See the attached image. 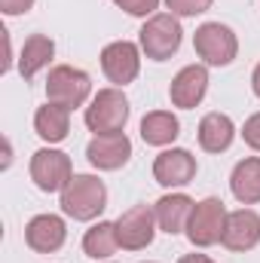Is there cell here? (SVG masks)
<instances>
[{
	"label": "cell",
	"mask_w": 260,
	"mask_h": 263,
	"mask_svg": "<svg viewBox=\"0 0 260 263\" xmlns=\"http://www.w3.org/2000/svg\"><path fill=\"white\" fill-rule=\"evenodd\" d=\"M193 208H196V202L190 196H184V193H172V196L159 199L153 211H156V223H159V230L169 233V236H178V233L187 230Z\"/></svg>",
	"instance_id": "9a60e30c"
},
{
	"label": "cell",
	"mask_w": 260,
	"mask_h": 263,
	"mask_svg": "<svg viewBox=\"0 0 260 263\" xmlns=\"http://www.w3.org/2000/svg\"><path fill=\"white\" fill-rule=\"evenodd\" d=\"M230 190L242 205H257L260 202V156H248L236 162L230 175Z\"/></svg>",
	"instance_id": "e0dca14e"
},
{
	"label": "cell",
	"mask_w": 260,
	"mask_h": 263,
	"mask_svg": "<svg viewBox=\"0 0 260 263\" xmlns=\"http://www.w3.org/2000/svg\"><path fill=\"white\" fill-rule=\"evenodd\" d=\"M236 138V126L227 114H205L199 123V147L205 153H224L230 150Z\"/></svg>",
	"instance_id": "2e32d148"
},
{
	"label": "cell",
	"mask_w": 260,
	"mask_h": 263,
	"mask_svg": "<svg viewBox=\"0 0 260 263\" xmlns=\"http://www.w3.org/2000/svg\"><path fill=\"white\" fill-rule=\"evenodd\" d=\"M34 6V0H0V9L6 12V15H22V12H28Z\"/></svg>",
	"instance_id": "d4e9b609"
},
{
	"label": "cell",
	"mask_w": 260,
	"mask_h": 263,
	"mask_svg": "<svg viewBox=\"0 0 260 263\" xmlns=\"http://www.w3.org/2000/svg\"><path fill=\"white\" fill-rule=\"evenodd\" d=\"M129 123V101L120 89H101L86 107V126L95 135H117Z\"/></svg>",
	"instance_id": "7a4b0ae2"
},
{
	"label": "cell",
	"mask_w": 260,
	"mask_h": 263,
	"mask_svg": "<svg viewBox=\"0 0 260 263\" xmlns=\"http://www.w3.org/2000/svg\"><path fill=\"white\" fill-rule=\"evenodd\" d=\"M52 55H55V43L46 34H31L25 40V46H22V55H18V73L25 80L37 77L43 67L52 62Z\"/></svg>",
	"instance_id": "ac0fdd59"
},
{
	"label": "cell",
	"mask_w": 260,
	"mask_h": 263,
	"mask_svg": "<svg viewBox=\"0 0 260 263\" xmlns=\"http://www.w3.org/2000/svg\"><path fill=\"white\" fill-rule=\"evenodd\" d=\"M34 132H37L43 141H49V144L65 141L67 132H70V110L62 107V104L46 101V104L34 114Z\"/></svg>",
	"instance_id": "d6986e66"
},
{
	"label": "cell",
	"mask_w": 260,
	"mask_h": 263,
	"mask_svg": "<svg viewBox=\"0 0 260 263\" xmlns=\"http://www.w3.org/2000/svg\"><path fill=\"white\" fill-rule=\"evenodd\" d=\"M178 263H214V260L205 257V254H187V257H181Z\"/></svg>",
	"instance_id": "484cf974"
},
{
	"label": "cell",
	"mask_w": 260,
	"mask_h": 263,
	"mask_svg": "<svg viewBox=\"0 0 260 263\" xmlns=\"http://www.w3.org/2000/svg\"><path fill=\"white\" fill-rule=\"evenodd\" d=\"M73 178V168H70V156L62 150H37L31 156V181L43 190V193H59L65 190Z\"/></svg>",
	"instance_id": "52a82bcc"
},
{
	"label": "cell",
	"mask_w": 260,
	"mask_h": 263,
	"mask_svg": "<svg viewBox=\"0 0 260 263\" xmlns=\"http://www.w3.org/2000/svg\"><path fill=\"white\" fill-rule=\"evenodd\" d=\"M67 239V227L59 214H37L25 227V242L37 254H55Z\"/></svg>",
	"instance_id": "4fadbf2b"
},
{
	"label": "cell",
	"mask_w": 260,
	"mask_h": 263,
	"mask_svg": "<svg viewBox=\"0 0 260 263\" xmlns=\"http://www.w3.org/2000/svg\"><path fill=\"white\" fill-rule=\"evenodd\" d=\"M101 70H104V77L110 83L129 86L132 80L138 77V70H141V52H138V46L129 43V40H117V43L104 46V52H101Z\"/></svg>",
	"instance_id": "30bf717a"
},
{
	"label": "cell",
	"mask_w": 260,
	"mask_h": 263,
	"mask_svg": "<svg viewBox=\"0 0 260 263\" xmlns=\"http://www.w3.org/2000/svg\"><path fill=\"white\" fill-rule=\"evenodd\" d=\"M208 92V70L202 65H187L178 70V77L172 80L169 86V98L175 107H184V110H193L196 104L205 98Z\"/></svg>",
	"instance_id": "5bb4252c"
},
{
	"label": "cell",
	"mask_w": 260,
	"mask_h": 263,
	"mask_svg": "<svg viewBox=\"0 0 260 263\" xmlns=\"http://www.w3.org/2000/svg\"><path fill=\"white\" fill-rule=\"evenodd\" d=\"M214 0H165V6L172 9V15L190 18V15H202L205 9H211Z\"/></svg>",
	"instance_id": "7402d4cb"
},
{
	"label": "cell",
	"mask_w": 260,
	"mask_h": 263,
	"mask_svg": "<svg viewBox=\"0 0 260 263\" xmlns=\"http://www.w3.org/2000/svg\"><path fill=\"white\" fill-rule=\"evenodd\" d=\"M181 135V123L172 110H153L141 120V138L150 147H165Z\"/></svg>",
	"instance_id": "ffe728a7"
},
{
	"label": "cell",
	"mask_w": 260,
	"mask_h": 263,
	"mask_svg": "<svg viewBox=\"0 0 260 263\" xmlns=\"http://www.w3.org/2000/svg\"><path fill=\"white\" fill-rule=\"evenodd\" d=\"M260 242V214L251 208H239L227 214V227L220 236V245L227 251H251Z\"/></svg>",
	"instance_id": "7c38bea8"
},
{
	"label": "cell",
	"mask_w": 260,
	"mask_h": 263,
	"mask_svg": "<svg viewBox=\"0 0 260 263\" xmlns=\"http://www.w3.org/2000/svg\"><path fill=\"white\" fill-rule=\"evenodd\" d=\"M89 92H92V80H89V73L80 70V67L59 65V67H52L49 77H46V98H49L52 104L67 107V110L83 107L86 98H89Z\"/></svg>",
	"instance_id": "5b68a950"
},
{
	"label": "cell",
	"mask_w": 260,
	"mask_h": 263,
	"mask_svg": "<svg viewBox=\"0 0 260 263\" xmlns=\"http://www.w3.org/2000/svg\"><path fill=\"white\" fill-rule=\"evenodd\" d=\"M224 227H227V208L224 202L214 196L196 202L193 214H190V223H187V239L193 242L196 248H208V245H217L220 236H224Z\"/></svg>",
	"instance_id": "8992f818"
},
{
	"label": "cell",
	"mask_w": 260,
	"mask_h": 263,
	"mask_svg": "<svg viewBox=\"0 0 260 263\" xmlns=\"http://www.w3.org/2000/svg\"><path fill=\"white\" fill-rule=\"evenodd\" d=\"M107 208V187L95 175H73L62 190V211L73 220H92Z\"/></svg>",
	"instance_id": "6da1fadb"
},
{
	"label": "cell",
	"mask_w": 260,
	"mask_h": 263,
	"mask_svg": "<svg viewBox=\"0 0 260 263\" xmlns=\"http://www.w3.org/2000/svg\"><path fill=\"white\" fill-rule=\"evenodd\" d=\"M114 223H117L120 248H126V251L147 248L153 242V236H156V211L150 205H132L129 211H123Z\"/></svg>",
	"instance_id": "ba28073f"
},
{
	"label": "cell",
	"mask_w": 260,
	"mask_h": 263,
	"mask_svg": "<svg viewBox=\"0 0 260 263\" xmlns=\"http://www.w3.org/2000/svg\"><path fill=\"white\" fill-rule=\"evenodd\" d=\"M251 89H254V95L260 98V65L254 67V73H251Z\"/></svg>",
	"instance_id": "4316f807"
},
{
	"label": "cell",
	"mask_w": 260,
	"mask_h": 263,
	"mask_svg": "<svg viewBox=\"0 0 260 263\" xmlns=\"http://www.w3.org/2000/svg\"><path fill=\"white\" fill-rule=\"evenodd\" d=\"M193 46H196V55L211 67H227L236 59V52H239L236 34L227 25H220V22L199 25L196 34H193Z\"/></svg>",
	"instance_id": "277c9868"
},
{
	"label": "cell",
	"mask_w": 260,
	"mask_h": 263,
	"mask_svg": "<svg viewBox=\"0 0 260 263\" xmlns=\"http://www.w3.org/2000/svg\"><path fill=\"white\" fill-rule=\"evenodd\" d=\"M181 37H184L181 22L172 12H159V15H150L147 25L141 28V49L147 59L165 62L181 49Z\"/></svg>",
	"instance_id": "3957f363"
},
{
	"label": "cell",
	"mask_w": 260,
	"mask_h": 263,
	"mask_svg": "<svg viewBox=\"0 0 260 263\" xmlns=\"http://www.w3.org/2000/svg\"><path fill=\"white\" fill-rule=\"evenodd\" d=\"M86 156L95 168L101 172H117L129 162L132 156V141L126 138V132H117V135H95L86 147Z\"/></svg>",
	"instance_id": "8fae6325"
},
{
	"label": "cell",
	"mask_w": 260,
	"mask_h": 263,
	"mask_svg": "<svg viewBox=\"0 0 260 263\" xmlns=\"http://www.w3.org/2000/svg\"><path fill=\"white\" fill-rule=\"evenodd\" d=\"M120 248V239H117V223L110 220H98L92 230H86L83 236V251L95 260H107L114 251Z\"/></svg>",
	"instance_id": "44dd1931"
},
{
	"label": "cell",
	"mask_w": 260,
	"mask_h": 263,
	"mask_svg": "<svg viewBox=\"0 0 260 263\" xmlns=\"http://www.w3.org/2000/svg\"><path fill=\"white\" fill-rule=\"evenodd\" d=\"M242 138H245V144H248L251 150H257V153H260V114H254V117H248V120H245Z\"/></svg>",
	"instance_id": "cb8c5ba5"
},
{
	"label": "cell",
	"mask_w": 260,
	"mask_h": 263,
	"mask_svg": "<svg viewBox=\"0 0 260 263\" xmlns=\"http://www.w3.org/2000/svg\"><path fill=\"white\" fill-rule=\"evenodd\" d=\"M120 9H126L129 15H138V18H144V15H150L156 6H159V0H114Z\"/></svg>",
	"instance_id": "603a6c76"
},
{
	"label": "cell",
	"mask_w": 260,
	"mask_h": 263,
	"mask_svg": "<svg viewBox=\"0 0 260 263\" xmlns=\"http://www.w3.org/2000/svg\"><path fill=\"white\" fill-rule=\"evenodd\" d=\"M153 178L162 187H187L196 178V156L190 150L172 147L153 159Z\"/></svg>",
	"instance_id": "9c48e42d"
}]
</instances>
